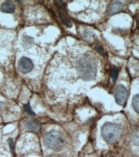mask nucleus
I'll return each mask as SVG.
<instances>
[{
	"instance_id": "obj_1",
	"label": "nucleus",
	"mask_w": 139,
	"mask_h": 157,
	"mask_svg": "<svg viewBox=\"0 0 139 157\" xmlns=\"http://www.w3.org/2000/svg\"><path fill=\"white\" fill-rule=\"evenodd\" d=\"M78 75L84 81L94 80L97 75V66L95 61L88 56L79 57L75 62Z\"/></svg>"
},
{
	"instance_id": "obj_2",
	"label": "nucleus",
	"mask_w": 139,
	"mask_h": 157,
	"mask_svg": "<svg viewBox=\"0 0 139 157\" xmlns=\"http://www.w3.org/2000/svg\"><path fill=\"white\" fill-rule=\"evenodd\" d=\"M122 133V127L119 124L107 122L101 128V135L103 140L108 144L116 142Z\"/></svg>"
},
{
	"instance_id": "obj_3",
	"label": "nucleus",
	"mask_w": 139,
	"mask_h": 157,
	"mask_svg": "<svg viewBox=\"0 0 139 157\" xmlns=\"http://www.w3.org/2000/svg\"><path fill=\"white\" fill-rule=\"evenodd\" d=\"M44 144L48 149L55 151H58L64 147L65 142L60 133L53 130L46 133L44 135Z\"/></svg>"
},
{
	"instance_id": "obj_4",
	"label": "nucleus",
	"mask_w": 139,
	"mask_h": 157,
	"mask_svg": "<svg viewBox=\"0 0 139 157\" xmlns=\"http://www.w3.org/2000/svg\"><path fill=\"white\" fill-rule=\"evenodd\" d=\"M114 95L117 104L120 106H123L125 104L128 99V90L124 85L119 84L115 88Z\"/></svg>"
},
{
	"instance_id": "obj_5",
	"label": "nucleus",
	"mask_w": 139,
	"mask_h": 157,
	"mask_svg": "<svg viewBox=\"0 0 139 157\" xmlns=\"http://www.w3.org/2000/svg\"><path fill=\"white\" fill-rule=\"evenodd\" d=\"M34 68V63L29 58L23 57L18 62V69L23 74H28Z\"/></svg>"
},
{
	"instance_id": "obj_6",
	"label": "nucleus",
	"mask_w": 139,
	"mask_h": 157,
	"mask_svg": "<svg viewBox=\"0 0 139 157\" xmlns=\"http://www.w3.org/2000/svg\"><path fill=\"white\" fill-rule=\"evenodd\" d=\"M24 126L29 132H38L41 129V124L37 119H27L24 122Z\"/></svg>"
},
{
	"instance_id": "obj_7",
	"label": "nucleus",
	"mask_w": 139,
	"mask_h": 157,
	"mask_svg": "<svg viewBox=\"0 0 139 157\" xmlns=\"http://www.w3.org/2000/svg\"><path fill=\"white\" fill-rule=\"evenodd\" d=\"M16 6L14 3L11 1H6L2 3L0 7V10L3 13H8V14H11V13L14 12Z\"/></svg>"
},
{
	"instance_id": "obj_8",
	"label": "nucleus",
	"mask_w": 139,
	"mask_h": 157,
	"mask_svg": "<svg viewBox=\"0 0 139 157\" xmlns=\"http://www.w3.org/2000/svg\"><path fill=\"white\" fill-rule=\"evenodd\" d=\"M123 4L119 1H114L110 3L109 9V14L113 15L119 12L122 9Z\"/></svg>"
},
{
	"instance_id": "obj_9",
	"label": "nucleus",
	"mask_w": 139,
	"mask_h": 157,
	"mask_svg": "<svg viewBox=\"0 0 139 157\" xmlns=\"http://www.w3.org/2000/svg\"><path fill=\"white\" fill-rule=\"evenodd\" d=\"M132 107L135 112L138 113L139 112V95L137 94L134 95L133 99H132Z\"/></svg>"
},
{
	"instance_id": "obj_10",
	"label": "nucleus",
	"mask_w": 139,
	"mask_h": 157,
	"mask_svg": "<svg viewBox=\"0 0 139 157\" xmlns=\"http://www.w3.org/2000/svg\"><path fill=\"white\" fill-rule=\"evenodd\" d=\"M59 16L60 17L61 20L62 21V22L64 23V24L66 26V27L68 28H71L72 27V23L69 20V19L65 17V16L64 14H63L62 12H59Z\"/></svg>"
},
{
	"instance_id": "obj_11",
	"label": "nucleus",
	"mask_w": 139,
	"mask_h": 157,
	"mask_svg": "<svg viewBox=\"0 0 139 157\" xmlns=\"http://www.w3.org/2000/svg\"><path fill=\"white\" fill-rule=\"evenodd\" d=\"M24 109L26 113H27L28 115H35V113L34 112V111L32 110V109L31 108L30 106V103L28 104H26L24 105Z\"/></svg>"
},
{
	"instance_id": "obj_12",
	"label": "nucleus",
	"mask_w": 139,
	"mask_h": 157,
	"mask_svg": "<svg viewBox=\"0 0 139 157\" xmlns=\"http://www.w3.org/2000/svg\"><path fill=\"white\" fill-rule=\"evenodd\" d=\"M119 74V70L116 67H114L113 69L112 70V72H111V77L112 78V81H113L114 82H115Z\"/></svg>"
},
{
	"instance_id": "obj_13",
	"label": "nucleus",
	"mask_w": 139,
	"mask_h": 157,
	"mask_svg": "<svg viewBox=\"0 0 139 157\" xmlns=\"http://www.w3.org/2000/svg\"><path fill=\"white\" fill-rule=\"evenodd\" d=\"M96 48L98 51V52H99V54H101V55H104V50H103V48L101 47L100 46H97V47H96Z\"/></svg>"
},
{
	"instance_id": "obj_14",
	"label": "nucleus",
	"mask_w": 139,
	"mask_h": 157,
	"mask_svg": "<svg viewBox=\"0 0 139 157\" xmlns=\"http://www.w3.org/2000/svg\"><path fill=\"white\" fill-rule=\"evenodd\" d=\"M9 144H10V151L12 153H13V149H14V146H13V140L12 139H9Z\"/></svg>"
},
{
	"instance_id": "obj_15",
	"label": "nucleus",
	"mask_w": 139,
	"mask_h": 157,
	"mask_svg": "<svg viewBox=\"0 0 139 157\" xmlns=\"http://www.w3.org/2000/svg\"><path fill=\"white\" fill-rule=\"evenodd\" d=\"M55 2H57V4H58V5L59 6H62L63 5H64L62 1H55Z\"/></svg>"
}]
</instances>
